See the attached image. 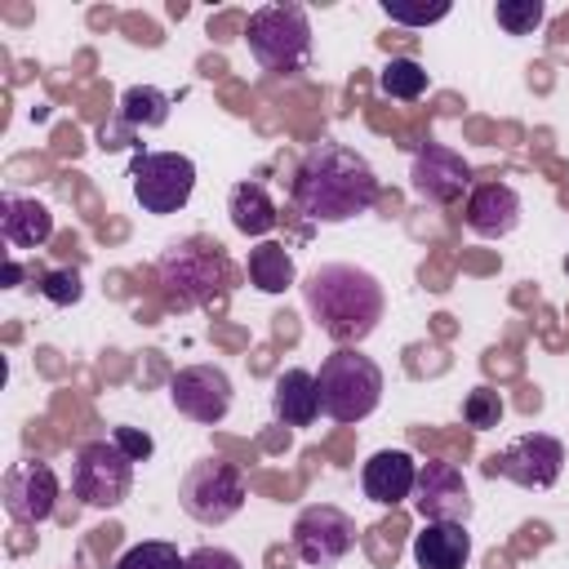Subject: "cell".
Returning a JSON list of instances; mask_svg holds the SVG:
<instances>
[{"label": "cell", "instance_id": "7", "mask_svg": "<svg viewBox=\"0 0 569 569\" xmlns=\"http://www.w3.org/2000/svg\"><path fill=\"white\" fill-rule=\"evenodd\" d=\"M133 489V458L116 440H84L71 458V493L84 507L111 511Z\"/></svg>", "mask_w": 569, "mask_h": 569}, {"label": "cell", "instance_id": "29", "mask_svg": "<svg viewBox=\"0 0 569 569\" xmlns=\"http://www.w3.org/2000/svg\"><path fill=\"white\" fill-rule=\"evenodd\" d=\"M111 440H116L133 462H147V458L156 453V440H151L147 431H138V427H116V431H111Z\"/></svg>", "mask_w": 569, "mask_h": 569}, {"label": "cell", "instance_id": "3", "mask_svg": "<svg viewBox=\"0 0 569 569\" xmlns=\"http://www.w3.org/2000/svg\"><path fill=\"white\" fill-rule=\"evenodd\" d=\"M320 413L333 422H365L382 400V369L360 347H338L316 373Z\"/></svg>", "mask_w": 569, "mask_h": 569}, {"label": "cell", "instance_id": "30", "mask_svg": "<svg viewBox=\"0 0 569 569\" xmlns=\"http://www.w3.org/2000/svg\"><path fill=\"white\" fill-rule=\"evenodd\" d=\"M187 569H244V565H240V556L227 551V547H196V551L187 556Z\"/></svg>", "mask_w": 569, "mask_h": 569}, {"label": "cell", "instance_id": "4", "mask_svg": "<svg viewBox=\"0 0 569 569\" xmlns=\"http://www.w3.org/2000/svg\"><path fill=\"white\" fill-rule=\"evenodd\" d=\"M156 271H160L164 302L173 311H191V307L209 302L227 284V253H222V244H209V240L191 236V240L164 244Z\"/></svg>", "mask_w": 569, "mask_h": 569}, {"label": "cell", "instance_id": "10", "mask_svg": "<svg viewBox=\"0 0 569 569\" xmlns=\"http://www.w3.org/2000/svg\"><path fill=\"white\" fill-rule=\"evenodd\" d=\"M489 476H502L520 489H551L565 471V445L547 431H529V436H516L502 453H493L485 462Z\"/></svg>", "mask_w": 569, "mask_h": 569}, {"label": "cell", "instance_id": "2", "mask_svg": "<svg viewBox=\"0 0 569 569\" xmlns=\"http://www.w3.org/2000/svg\"><path fill=\"white\" fill-rule=\"evenodd\" d=\"M302 302L316 329L338 347H360L387 311V293L378 276L356 262H320L302 280Z\"/></svg>", "mask_w": 569, "mask_h": 569}, {"label": "cell", "instance_id": "24", "mask_svg": "<svg viewBox=\"0 0 569 569\" xmlns=\"http://www.w3.org/2000/svg\"><path fill=\"white\" fill-rule=\"evenodd\" d=\"M116 569H187V556H178L173 542L151 538V542H133V547L116 560Z\"/></svg>", "mask_w": 569, "mask_h": 569}, {"label": "cell", "instance_id": "16", "mask_svg": "<svg viewBox=\"0 0 569 569\" xmlns=\"http://www.w3.org/2000/svg\"><path fill=\"white\" fill-rule=\"evenodd\" d=\"M360 485H365V498L378 502V507H396L405 498H413V485H418V462L409 449H378L365 471H360Z\"/></svg>", "mask_w": 569, "mask_h": 569}, {"label": "cell", "instance_id": "12", "mask_svg": "<svg viewBox=\"0 0 569 569\" xmlns=\"http://www.w3.org/2000/svg\"><path fill=\"white\" fill-rule=\"evenodd\" d=\"M0 498H4V511L9 520L18 525H44L58 507V476L44 458H22L4 471V485H0Z\"/></svg>", "mask_w": 569, "mask_h": 569}, {"label": "cell", "instance_id": "8", "mask_svg": "<svg viewBox=\"0 0 569 569\" xmlns=\"http://www.w3.org/2000/svg\"><path fill=\"white\" fill-rule=\"evenodd\" d=\"M129 182H133V200L142 204V213H178L191 191H196V160L182 151H138L129 164Z\"/></svg>", "mask_w": 569, "mask_h": 569}, {"label": "cell", "instance_id": "6", "mask_svg": "<svg viewBox=\"0 0 569 569\" xmlns=\"http://www.w3.org/2000/svg\"><path fill=\"white\" fill-rule=\"evenodd\" d=\"M244 498H249L244 471L227 458H200L178 480V502L200 525H227L244 507Z\"/></svg>", "mask_w": 569, "mask_h": 569}, {"label": "cell", "instance_id": "26", "mask_svg": "<svg viewBox=\"0 0 569 569\" xmlns=\"http://www.w3.org/2000/svg\"><path fill=\"white\" fill-rule=\"evenodd\" d=\"M462 418H467V427H476V431L498 427V422H502V396H498L493 387H471L467 400H462Z\"/></svg>", "mask_w": 569, "mask_h": 569}, {"label": "cell", "instance_id": "9", "mask_svg": "<svg viewBox=\"0 0 569 569\" xmlns=\"http://www.w3.org/2000/svg\"><path fill=\"white\" fill-rule=\"evenodd\" d=\"M356 547V520L333 502H311L293 516V551L302 565H338Z\"/></svg>", "mask_w": 569, "mask_h": 569}, {"label": "cell", "instance_id": "19", "mask_svg": "<svg viewBox=\"0 0 569 569\" xmlns=\"http://www.w3.org/2000/svg\"><path fill=\"white\" fill-rule=\"evenodd\" d=\"M271 409L284 427H311L320 413V391L311 369H284L271 387Z\"/></svg>", "mask_w": 569, "mask_h": 569}, {"label": "cell", "instance_id": "27", "mask_svg": "<svg viewBox=\"0 0 569 569\" xmlns=\"http://www.w3.org/2000/svg\"><path fill=\"white\" fill-rule=\"evenodd\" d=\"M40 293H44L53 307H76V302L84 298L80 271H76V267H53V271H40Z\"/></svg>", "mask_w": 569, "mask_h": 569}, {"label": "cell", "instance_id": "22", "mask_svg": "<svg viewBox=\"0 0 569 569\" xmlns=\"http://www.w3.org/2000/svg\"><path fill=\"white\" fill-rule=\"evenodd\" d=\"M169 107H173V98H169L164 89H156V84H129V89L120 93L116 120H120L124 129H160V124L169 120Z\"/></svg>", "mask_w": 569, "mask_h": 569}, {"label": "cell", "instance_id": "31", "mask_svg": "<svg viewBox=\"0 0 569 569\" xmlns=\"http://www.w3.org/2000/svg\"><path fill=\"white\" fill-rule=\"evenodd\" d=\"M18 280H22V267L18 262H4V289H18Z\"/></svg>", "mask_w": 569, "mask_h": 569}, {"label": "cell", "instance_id": "15", "mask_svg": "<svg viewBox=\"0 0 569 569\" xmlns=\"http://www.w3.org/2000/svg\"><path fill=\"white\" fill-rule=\"evenodd\" d=\"M520 213H525L520 191H516L511 182H502V178L471 182V191H467V200H462V222H467V231L480 236V240H502V236H511V231L520 227Z\"/></svg>", "mask_w": 569, "mask_h": 569}, {"label": "cell", "instance_id": "13", "mask_svg": "<svg viewBox=\"0 0 569 569\" xmlns=\"http://www.w3.org/2000/svg\"><path fill=\"white\" fill-rule=\"evenodd\" d=\"M409 187L427 204H453L462 191H471V164L445 142H422L409 164Z\"/></svg>", "mask_w": 569, "mask_h": 569}, {"label": "cell", "instance_id": "17", "mask_svg": "<svg viewBox=\"0 0 569 569\" xmlns=\"http://www.w3.org/2000/svg\"><path fill=\"white\" fill-rule=\"evenodd\" d=\"M413 560H418V569H467V560H471L467 525L427 520L422 533H413Z\"/></svg>", "mask_w": 569, "mask_h": 569}, {"label": "cell", "instance_id": "28", "mask_svg": "<svg viewBox=\"0 0 569 569\" xmlns=\"http://www.w3.org/2000/svg\"><path fill=\"white\" fill-rule=\"evenodd\" d=\"M382 13H387L391 22H405V27H427V22H440V18L449 13V4H431V9H405V4H396V0H382Z\"/></svg>", "mask_w": 569, "mask_h": 569}, {"label": "cell", "instance_id": "1", "mask_svg": "<svg viewBox=\"0 0 569 569\" xmlns=\"http://www.w3.org/2000/svg\"><path fill=\"white\" fill-rule=\"evenodd\" d=\"M289 200L307 222L338 227L378 204V173L356 147L325 138V142L307 147V156L298 160Z\"/></svg>", "mask_w": 569, "mask_h": 569}, {"label": "cell", "instance_id": "21", "mask_svg": "<svg viewBox=\"0 0 569 569\" xmlns=\"http://www.w3.org/2000/svg\"><path fill=\"white\" fill-rule=\"evenodd\" d=\"M293 280H298V267H293V253L284 244L262 240L249 249V284L258 293H284Z\"/></svg>", "mask_w": 569, "mask_h": 569}, {"label": "cell", "instance_id": "18", "mask_svg": "<svg viewBox=\"0 0 569 569\" xmlns=\"http://www.w3.org/2000/svg\"><path fill=\"white\" fill-rule=\"evenodd\" d=\"M0 236H4L13 249H40V244L53 236V213H49V204H40L36 196L4 191V196H0Z\"/></svg>", "mask_w": 569, "mask_h": 569}, {"label": "cell", "instance_id": "25", "mask_svg": "<svg viewBox=\"0 0 569 569\" xmlns=\"http://www.w3.org/2000/svg\"><path fill=\"white\" fill-rule=\"evenodd\" d=\"M493 18L507 36H533L547 18V4L542 0H498L493 4Z\"/></svg>", "mask_w": 569, "mask_h": 569}, {"label": "cell", "instance_id": "5", "mask_svg": "<svg viewBox=\"0 0 569 569\" xmlns=\"http://www.w3.org/2000/svg\"><path fill=\"white\" fill-rule=\"evenodd\" d=\"M244 44L262 71L293 76L311 58V22L302 4H262L249 13Z\"/></svg>", "mask_w": 569, "mask_h": 569}, {"label": "cell", "instance_id": "14", "mask_svg": "<svg viewBox=\"0 0 569 569\" xmlns=\"http://www.w3.org/2000/svg\"><path fill=\"white\" fill-rule=\"evenodd\" d=\"M413 507L422 520H458L467 525L471 516V489L458 462L427 458L418 462V485H413Z\"/></svg>", "mask_w": 569, "mask_h": 569}, {"label": "cell", "instance_id": "20", "mask_svg": "<svg viewBox=\"0 0 569 569\" xmlns=\"http://www.w3.org/2000/svg\"><path fill=\"white\" fill-rule=\"evenodd\" d=\"M227 213H231V227L240 236H253V240L276 231V222H280V209H276V200L267 196L262 182H236L231 196H227Z\"/></svg>", "mask_w": 569, "mask_h": 569}, {"label": "cell", "instance_id": "23", "mask_svg": "<svg viewBox=\"0 0 569 569\" xmlns=\"http://www.w3.org/2000/svg\"><path fill=\"white\" fill-rule=\"evenodd\" d=\"M427 84H431V76H427V67L418 58H387V67L378 71V89L387 98H400V102L422 98Z\"/></svg>", "mask_w": 569, "mask_h": 569}, {"label": "cell", "instance_id": "11", "mask_svg": "<svg viewBox=\"0 0 569 569\" xmlns=\"http://www.w3.org/2000/svg\"><path fill=\"white\" fill-rule=\"evenodd\" d=\"M169 400L182 418L213 427L231 413V378L222 365H182L169 378Z\"/></svg>", "mask_w": 569, "mask_h": 569}]
</instances>
